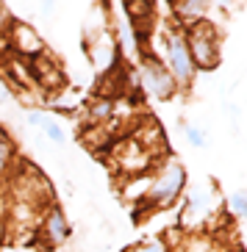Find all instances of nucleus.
Listing matches in <instances>:
<instances>
[{"label": "nucleus", "mask_w": 247, "mask_h": 252, "mask_svg": "<svg viewBox=\"0 0 247 252\" xmlns=\"http://www.w3.org/2000/svg\"><path fill=\"white\" fill-rule=\"evenodd\" d=\"M70 236H72V227H70L67 216H64L61 205L53 202V205L45 208L42 216H39V224H36V230H34V238H36L42 247H47V250H59V247L67 244Z\"/></svg>", "instance_id": "nucleus-5"}, {"label": "nucleus", "mask_w": 247, "mask_h": 252, "mask_svg": "<svg viewBox=\"0 0 247 252\" xmlns=\"http://www.w3.org/2000/svg\"><path fill=\"white\" fill-rule=\"evenodd\" d=\"M8 11H6V6H0V42L6 39V31H8Z\"/></svg>", "instance_id": "nucleus-18"}, {"label": "nucleus", "mask_w": 247, "mask_h": 252, "mask_svg": "<svg viewBox=\"0 0 247 252\" xmlns=\"http://www.w3.org/2000/svg\"><path fill=\"white\" fill-rule=\"evenodd\" d=\"M25 122H28L31 127H45V122H47V114H45V111H28V117H25Z\"/></svg>", "instance_id": "nucleus-17"}, {"label": "nucleus", "mask_w": 247, "mask_h": 252, "mask_svg": "<svg viewBox=\"0 0 247 252\" xmlns=\"http://www.w3.org/2000/svg\"><path fill=\"white\" fill-rule=\"evenodd\" d=\"M122 252H131V247H125V250H122Z\"/></svg>", "instance_id": "nucleus-20"}, {"label": "nucleus", "mask_w": 247, "mask_h": 252, "mask_svg": "<svg viewBox=\"0 0 247 252\" xmlns=\"http://www.w3.org/2000/svg\"><path fill=\"white\" fill-rule=\"evenodd\" d=\"M6 42L11 45L17 59H36L45 53V39L36 33V28L31 23H23V20H11L6 31Z\"/></svg>", "instance_id": "nucleus-7"}, {"label": "nucleus", "mask_w": 247, "mask_h": 252, "mask_svg": "<svg viewBox=\"0 0 247 252\" xmlns=\"http://www.w3.org/2000/svg\"><path fill=\"white\" fill-rule=\"evenodd\" d=\"M228 208H231L236 216H245L247 214V194L245 191H233L231 200H228Z\"/></svg>", "instance_id": "nucleus-16"}, {"label": "nucleus", "mask_w": 247, "mask_h": 252, "mask_svg": "<svg viewBox=\"0 0 247 252\" xmlns=\"http://www.w3.org/2000/svg\"><path fill=\"white\" fill-rule=\"evenodd\" d=\"M53 11V3H42V14H50Z\"/></svg>", "instance_id": "nucleus-19"}, {"label": "nucleus", "mask_w": 247, "mask_h": 252, "mask_svg": "<svg viewBox=\"0 0 247 252\" xmlns=\"http://www.w3.org/2000/svg\"><path fill=\"white\" fill-rule=\"evenodd\" d=\"M153 158L156 156H153L147 147H142L134 136L122 139L120 144L114 147V163H117V169H120L122 175H128L125 180H134L136 175L142 178V172H147L150 166H153Z\"/></svg>", "instance_id": "nucleus-6"}, {"label": "nucleus", "mask_w": 247, "mask_h": 252, "mask_svg": "<svg viewBox=\"0 0 247 252\" xmlns=\"http://www.w3.org/2000/svg\"><path fill=\"white\" fill-rule=\"evenodd\" d=\"M167 67V72L173 75V81L178 89H186L192 86L195 81V64L189 59V50H186V39H183V31H173L170 36H167V53H164V61H161Z\"/></svg>", "instance_id": "nucleus-4"}, {"label": "nucleus", "mask_w": 247, "mask_h": 252, "mask_svg": "<svg viewBox=\"0 0 247 252\" xmlns=\"http://www.w3.org/2000/svg\"><path fill=\"white\" fill-rule=\"evenodd\" d=\"M183 186H186V166L178 158H164V163L150 175V186L142 202H147L150 208L173 205L180 197Z\"/></svg>", "instance_id": "nucleus-1"}, {"label": "nucleus", "mask_w": 247, "mask_h": 252, "mask_svg": "<svg viewBox=\"0 0 247 252\" xmlns=\"http://www.w3.org/2000/svg\"><path fill=\"white\" fill-rule=\"evenodd\" d=\"M136 86L144 89L150 97H156V100H170V97L178 92L173 75L167 72L161 59L153 56V53H144L142 59H139V78H136Z\"/></svg>", "instance_id": "nucleus-3"}, {"label": "nucleus", "mask_w": 247, "mask_h": 252, "mask_svg": "<svg viewBox=\"0 0 247 252\" xmlns=\"http://www.w3.org/2000/svg\"><path fill=\"white\" fill-rule=\"evenodd\" d=\"M206 11H209V3H175L173 6V14L183 23V28H189L192 23L203 20Z\"/></svg>", "instance_id": "nucleus-12"}, {"label": "nucleus", "mask_w": 247, "mask_h": 252, "mask_svg": "<svg viewBox=\"0 0 247 252\" xmlns=\"http://www.w3.org/2000/svg\"><path fill=\"white\" fill-rule=\"evenodd\" d=\"M114 108H117V103H114V97H92L89 105H86V117H89L92 125H103V122H111L114 117Z\"/></svg>", "instance_id": "nucleus-10"}, {"label": "nucleus", "mask_w": 247, "mask_h": 252, "mask_svg": "<svg viewBox=\"0 0 247 252\" xmlns=\"http://www.w3.org/2000/svg\"><path fill=\"white\" fill-rule=\"evenodd\" d=\"M183 136H186V141L192 144L195 150L206 147L209 144V136H206V130L203 127H195V125H186V130H183Z\"/></svg>", "instance_id": "nucleus-14"}, {"label": "nucleus", "mask_w": 247, "mask_h": 252, "mask_svg": "<svg viewBox=\"0 0 247 252\" xmlns=\"http://www.w3.org/2000/svg\"><path fill=\"white\" fill-rule=\"evenodd\" d=\"M17 147H14V141L8 139L6 130H0V180H6L11 172H14L17 166Z\"/></svg>", "instance_id": "nucleus-11"}, {"label": "nucleus", "mask_w": 247, "mask_h": 252, "mask_svg": "<svg viewBox=\"0 0 247 252\" xmlns=\"http://www.w3.org/2000/svg\"><path fill=\"white\" fill-rule=\"evenodd\" d=\"M183 31V39H186V50H189V59L195 64V69H214L219 64V33L217 28L209 23V20H197L192 23L189 28H180Z\"/></svg>", "instance_id": "nucleus-2"}, {"label": "nucleus", "mask_w": 247, "mask_h": 252, "mask_svg": "<svg viewBox=\"0 0 247 252\" xmlns=\"http://www.w3.org/2000/svg\"><path fill=\"white\" fill-rule=\"evenodd\" d=\"M28 67H31V78H34V83H36L39 89L59 92L61 86H64V72H61L59 61L53 59V56H47V53L31 59Z\"/></svg>", "instance_id": "nucleus-9"}, {"label": "nucleus", "mask_w": 247, "mask_h": 252, "mask_svg": "<svg viewBox=\"0 0 247 252\" xmlns=\"http://www.w3.org/2000/svg\"><path fill=\"white\" fill-rule=\"evenodd\" d=\"M89 59H92V64L98 67L100 75H108V72L117 69V64H120L122 56H120V47H117V39H114V31H108L103 25L98 33H92Z\"/></svg>", "instance_id": "nucleus-8"}, {"label": "nucleus", "mask_w": 247, "mask_h": 252, "mask_svg": "<svg viewBox=\"0 0 247 252\" xmlns=\"http://www.w3.org/2000/svg\"><path fill=\"white\" fill-rule=\"evenodd\" d=\"M131 252H170V247H167L164 238H150L139 247H131Z\"/></svg>", "instance_id": "nucleus-15"}, {"label": "nucleus", "mask_w": 247, "mask_h": 252, "mask_svg": "<svg viewBox=\"0 0 247 252\" xmlns=\"http://www.w3.org/2000/svg\"><path fill=\"white\" fill-rule=\"evenodd\" d=\"M42 133L47 136V139L53 141V144H64V141H67V133H64V127L59 125V122H53V119H47L45 122V127H42Z\"/></svg>", "instance_id": "nucleus-13"}]
</instances>
